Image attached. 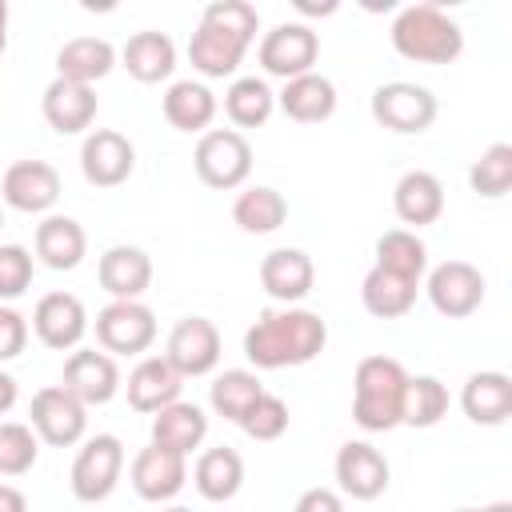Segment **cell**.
<instances>
[{"label": "cell", "instance_id": "cell-1", "mask_svg": "<svg viewBox=\"0 0 512 512\" xmlns=\"http://www.w3.org/2000/svg\"><path fill=\"white\" fill-rule=\"evenodd\" d=\"M328 328L308 308L260 312V320L244 332V356L256 368H296L324 352Z\"/></svg>", "mask_w": 512, "mask_h": 512}, {"label": "cell", "instance_id": "cell-2", "mask_svg": "<svg viewBox=\"0 0 512 512\" xmlns=\"http://www.w3.org/2000/svg\"><path fill=\"white\" fill-rule=\"evenodd\" d=\"M356 392H352V420L364 432H388L400 424L408 372L392 356H364L356 364Z\"/></svg>", "mask_w": 512, "mask_h": 512}, {"label": "cell", "instance_id": "cell-3", "mask_svg": "<svg viewBox=\"0 0 512 512\" xmlns=\"http://www.w3.org/2000/svg\"><path fill=\"white\" fill-rule=\"evenodd\" d=\"M392 48L416 64H452L464 52V32L436 4H408L392 20Z\"/></svg>", "mask_w": 512, "mask_h": 512}, {"label": "cell", "instance_id": "cell-4", "mask_svg": "<svg viewBox=\"0 0 512 512\" xmlns=\"http://www.w3.org/2000/svg\"><path fill=\"white\" fill-rule=\"evenodd\" d=\"M192 164H196V176L208 188L228 192V188H240L248 180V172H252V148H248V140L236 128H212V132L200 136Z\"/></svg>", "mask_w": 512, "mask_h": 512}, {"label": "cell", "instance_id": "cell-5", "mask_svg": "<svg viewBox=\"0 0 512 512\" xmlns=\"http://www.w3.org/2000/svg\"><path fill=\"white\" fill-rule=\"evenodd\" d=\"M120 472H124V444L112 432H100L72 460V476H68L72 496L80 504H100V500L112 496Z\"/></svg>", "mask_w": 512, "mask_h": 512}, {"label": "cell", "instance_id": "cell-6", "mask_svg": "<svg viewBox=\"0 0 512 512\" xmlns=\"http://www.w3.org/2000/svg\"><path fill=\"white\" fill-rule=\"evenodd\" d=\"M372 120L388 132L412 136L436 120V96L412 80H388L372 92Z\"/></svg>", "mask_w": 512, "mask_h": 512}, {"label": "cell", "instance_id": "cell-7", "mask_svg": "<svg viewBox=\"0 0 512 512\" xmlns=\"http://www.w3.org/2000/svg\"><path fill=\"white\" fill-rule=\"evenodd\" d=\"M28 416H32V432H36L44 444H52V448L76 444V440L84 436V428H88V408H84L64 384L40 388V392L32 396Z\"/></svg>", "mask_w": 512, "mask_h": 512}, {"label": "cell", "instance_id": "cell-8", "mask_svg": "<svg viewBox=\"0 0 512 512\" xmlns=\"http://www.w3.org/2000/svg\"><path fill=\"white\" fill-rule=\"evenodd\" d=\"M96 340L104 344V352L136 356V352L152 348V340H156V316L140 300H112L96 316Z\"/></svg>", "mask_w": 512, "mask_h": 512}, {"label": "cell", "instance_id": "cell-9", "mask_svg": "<svg viewBox=\"0 0 512 512\" xmlns=\"http://www.w3.org/2000/svg\"><path fill=\"white\" fill-rule=\"evenodd\" d=\"M428 300L440 316L460 320L484 304V276L468 260H444L428 272Z\"/></svg>", "mask_w": 512, "mask_h": 512}, {"label": "cell", "instance_id": "cell-10", "mask_svg": "<svg viewBox=\"0 0 512 512\" xmlns=\"http://www.w3.org/2000/svg\"><path fill=\"white\" fill-rule=\"evenodd\" d=\"M316 56H320V36L308 24H276L260 40V64L268 76H280V80H296L312 72Z\"/></svg>", "mask_w": 512, "mask_h": 512}, {"label": "cell", "instance_id": "cell-11", "mask_svg": "<svg viewBox=\"0 0 512 512\" xmlns=\"http://www.w3.org/2000/svg\"><path fill=\"white\" fill-rule=\"evenodd\" d=\"M132 168H136V148H132V140L124 132L96 128V132L84 136V144H80V172H84L88 184L116 188V184H124L132 176Z\"/></svg>", "mask_w": 512, "mask_h": 512}, {"label": "cell", "instance_id": "cell-12", "mask_svg": "<svg viewBox=\"0 0 512 512\" xmlns=\"http://www.w3.org/2000/svg\"><path fill=\"white\" fill-rule=\"evenodd\" d=\"M164 360L188 380V376H208L220 360V332L212 320L204 316H184L172 332H168V352Z\"/></svg>", "mask_w": 512, "mask_h": 512}, {"label": "cell", "instance_id": "cell-13", "mask_svg": "<svg viewBox=\"0 0 512 512\" xmlns=\"http://www.w3.org/2000/svg\"><path fill=\"white\" fill-rule=\"evenodd\" d=\"M0 196L16 212H48L60 200V172L44 160H16L0 180Z\"/></svg>", "mask_w": 512, "mask_h": 512}, {"label": "cell", "instance_id": "cell-14", "mask_svg": "<svg viewBox=\"0 0 512 512\" xmlns=\"http://www.w3.org/2000/svg\"><path fill=\"white\" fill-rule=\"evenodd\" d=\"M32 328L40 336V344L64 352V348H76L88 332V312L80 304V296L72 292H48L36 300V312H32Z\"/></svg>", "mask_w": 512, "mask_h": 512}, {"label": "cell", "instance_id": "cell-15", "mask_svg": "<svg viewBox=\"0 0 512 512\" xmlns=\"http://www.w3.org/2000/svg\"><path fill=\"white\" fill-rule=\"evenodd\" d=\"M84 408L88 404H108L120 388V368L108 352H96V348H80L64 360V380H60Z\"/></svg>", "mask_w": 512, "mask_h": 512}, {"label": "cell", "instance_id": "cell-16", "mask_svg": "<svg viewBox=\"0 0 512 512\" xmlns=\"http://www.w3.org/2000/svg\"><path fill=\"white\" fill-rule=\"evenodd\" d=\"M336 480H340V492L344 496H352V500H376L388 488V460L372 444L348 440L336 452Z\"/></svg>", "mask_w": 512, "mask_h": 512}, {"label": "cell", "instance_id": "cell-17", "mask_svg": "<svg viewBox=\"0 0 512 512\" xmlns=\"http://www.w3.org/2000/svg\"><path fill=\"white\" fill-rule=\"evenodd\" d=\"M184 480H188L184 456H180V452H168V448H160V444L140 448L136 460H132V488H136L144 500H152V504L172 500V496L184 488Z\"/></svg>", "mask_w": 512, "mask_h": 512}, {"label": "cell", "instance_id": "cell-18", "mask_svg": "<svg viewBox=\"0 0 512 512\" xmlns=\"http://www.w3.org/2000/svg\"><path fill=\"white\" fill-rule=\"evenodd\" d=\"M100 288L112 296V300H140L144 288L152 284V260L144 248L136 244H112L104 256H100Z\"/></svg>", "mask_w": 512, "mask_h": 512}, {"label": "cell", "instance_id": "cell-19", "mask_svg": "<svg viewBox=\"0 0 512 512\" xmlns=\"http://www.w3.org/2000/svg\"><path fill=\"white\" fill-rule=\"evenodd\" d=\"M44 120L60 132V136H76L96 120V92L92 84H76V80H52L40 96Z\"/></svg>", "mask_w": 512, "mask_h": 512}, {"label": "cell", "instance_id": "cell-20", "mask_svg": "<svg viewBox=\"0 0 512 512\" xmlns=\"http://www.w3.org/2000/svg\"><path fill=\"white\" fill-rule=\"evenodd\" d=\"M260 284L272 300H284V304H296L312 292L316 284V268L308 260V252L300 248H272L264 260H260Z\"/></svg>", "mask_w": 512, "mask_h": 512}, {"label": "cell", "instance_id": "cell-21", "mask_svg": "<svg viewBox=\"0 0 512 512\" xmlns=\"http://www.w3.org/2000/svg\"><path fill=\"white\" fill-rule=\"evenodd\" d=\"M244 52H248V44H244L240 36H232V32H224V28H216V24H204V20L196 24V32H192V40H188V60H192V68H196L200 76H208V80L232 76V72L240 68Z\"/></svg>", "mask_w": 512, "mask_h": 512}, {"label": "cell", "instance_id": "cell-22", "mask_svg": "<svg viewBox=\"0 0 512 512\" xmlns=\"http://www.w3.org/2000/svg\"><path fill=\"white\" fill-rule=\"evenodd\" d=\"M180 388H184V376L164 356H144L128 372V404L136 412H160V408L176 404Z\"/></svg>", "mask_w": 512, "mask_h": 512}, {"label": "cell", "instance_id": "cell-23", "mask_svg": "<svg viewBox=\"0 0 512 512\" xmlns=\"http://www.w3.org/2000/svg\"><path fill=\"white\" fill-rule=\"evenodd\" d=\"M276 104L296 124H320V120H328L336 112V84L328 76H320V72H304L296 80H284Z\"/></svg>", "mask_w": 512, "mask_h": 512}, {"label": "cell", "instance_id": "cell-24", "mask_svg": "<svg viewBox=\"0 0 512 512\" xmlns=\"http://www.w3.org/2000/svg\"><path fill=\"white\" fill-rule=\"evenodd\" d=\"M392 208H396V216H400L404 224L424 228V224L440 220V212H444V184H440L432 172L412 168V172H404V176L396 180V188H392Z\"/></svg>", "mask_w": 512, "mask_h": 512}, {"label": "cell", "instance_id": "cell-25", "mask_svg": "<svg viewBox=\"0 0 512 512\" xmlns=\"http://www.w3.org/2000/svg\"><path fill=\"white\" fill-rule=\"evenodd\" d=\"M112 64H116V48L104 36H72L56 52V76L76 80V84L104 80L112 72Z\"/></svg>", "mask_w": 512, "mask_h": 512}, {"label": "cell", "instance_id": "cell-26", "mask_svg": "<svg viewBox=\"0 0 512 512\" xmlns=\"http://www.w3.org/2000/svg\"><path fill=\"white\" fill-rule=\"evenodd\" d=\"M120 60H124V68H128L132 80H140V84H160V80L172 76V68H176V44H172L164 32L144 28V32H136V36H128V44L120 48Z\"/></svg>", "mask_w": 512, "mask_h": 512}, {"label": "cell", "instance_id": "cell-27", "mask_svg": "<svg viewBox=\"0 0 512 512\" xmlns=\"http://www.w3.org/2000/svg\"><path fill=\"white\" fill-rule=\"evenodd\" d=\"M88 252V236L72 216H44L36 224V256L52 272H72Z\"/></svg>", "mask_w": 512, "mask_h": 512}, {"label": "cell", "instance_id": "cell-28", "mask_svg": "<svg viewBox=\"0 0 512 512\" xmlns=\"http://www.w3.org/2000/svg\"><path fill=\"white\" fill-rule=\"evenodd\" d=\"M460 408L472 424H504L512 412V380L504 372H472L464 380Z\"/></svg>", "mask_w": 512, "mask_h": 512}, {"label": "cell", "instance_id": "cell-29", "mask_svg": "<svg viewBox=\"0 0 512 512\" xmlns=\"http://www.w3.org/2000/svg\"><path fill=\"white\" fill-rule=\"evenodd\" d=\"M204 436H208V416H204L200 404L176 400V404H168L152 416V444H160L168 452L188 456L192 448H200Z\"/></svg>", "mask_w": 512, "mask_h": 512}, {"label": "cell", "instance_id": "cell-30", "mask_svg": "<svg viewBox=\"0 0 512 512\" xmlns=\"http://www.w3.org/2000/svg\"><path fill=\"white\" fill-rule=\"evenodd\" d=\"M192 480H196V492L204 500H216V504L220 500H232L240 492V484H244V460L228 444L208 448V452H200V460L192 468Z\"/></svg>", "mask_w": 512, "mask_h": 512}, {"label": "cell", "instance_id": "cell-31", "mask_svg": "<svg viewBox=\"0 0 512 512\" xmlns=\"http://www.w3.org/2000/svg\"><path fill=\"white\" fill-rule=\"evenodd\" d=\"M216 116V96L200 80H176L164 92V120L176 132H204Z\"/></svg>", "mask_w": 512, "mask_h": 512}, {"label": "cell", "instance_id": "cell-32", "mask_svg": "<svg viewBox=\"0 0 512 512\" xmlns=\"http://www.w3.org/2000/svg\"><path fill=\"white\" fill-rule=\"evenodd\" d=\"M360 300L372 316L380 320H396V316H408L412 304H416V280H404L396 272H384L372 264V272L364 276L360 284Z\"/></svg>", "mask_w": 512, "mask_h": 512}, {"label": "cell", "instance_id": "cell-33", "mask_svg": "<svg viewBox=\"0 0 512 512\" xmlns=\"http://www.w3.org/2000/svg\"><path fill=\"white\" fill-rule=\"evenodd\" d=\"M232 220L252 232V236H264V232H276L284 220H288V200L268 188V184H256V188H244L232 204Z\"/></svg>", "mask_w": 512, "mask_h": 512}, {"label": "cell", "instance_id": "cell-34", "mask_svg": "<svg viewBox=\"0 0 512 512\" xmlns=\"http://www.w3.org/2000/svg\"><path fill=\"white\" fill-rule=\"evenodd\" d=\"M276 108V92L260 76H236L224 92V112L236 128H260Z\"/></svg>", "mask_w": 512, "mask_h": 512}, {"label": "cell", "instance_id": "cell-35", "mask_svg": "<svg viewBox=\"0 0 512 512\" xmlns=\"http://www.w3.org/2000/svg\"><path fill=\"white\" fill-rule=\"evenodd\" d=\"M376 268L396 272V276L420 284V276L428 268V248H424V240L412 228H392V232H384L376 240Z\"/></svg>", "mask_w": 512, "mask_h": 512}, {"label": "cell", "instance_id": "cell-36", "mask_svg": "<svg viewBox=\"0 0 512 512\" xmlns=\"http://www.w3.org/2000/svg\"><path fill=\"white\" fill-rule=\"evenodd\" d=\"M260 396H264V384H260V376L248 372V368H228V372H220V376L212 380V388H208V404H212L224 420H232V424H240L244 412H248Z\"/></svg>", "mask_w": 512, "mask_h": 512}, {"label": "cell", "instance_id": "cell-37", "mask_svg": "<svg viewBox=\"0 0 512 512\" xmlns=\"http://www.w3.org/2000/svg\"><path fill=\"white\" fill-rule=\"evenodd\" d=\"M444 416H448V388L436 376H408L400 424H408V428H432Z\"/></svg>", "mask_w": 512, "mask_h": 512}, {"label": "cell", "instance_id": "cell-38", "mask_svg": "<svg viewBox=\"0 0 512 512\" xmlns=\"http://www.w3.org/2000/svg\"><path fill=\"white\" fill-rule=\"evenodd\" d=\"M468 184L472 192L500 200L512 188V144H492L480 152V160L468 168Z\"/></svg>", "mask_w": 512, "mask_h": 512}, {"label": "cell", "instance_id": "cell-39", "mask_svg": "<svg viewBox=\"0 0 512 512\" xmlns=\"http://www.w3.org/2000/svg\"><path fill=\"white\" fill-rule=\"evenodd\" d=\"M40 456V436L32 424L4 420L0 424V476H24Z\"/></svg>", "mask_w": 512, "mask_h": 512}, {"label": "cell", "instance_id": "cell-40", "mask_svg": "<svg viewBox=\"0 0 512 512\" xmlns=\"http://www.w3.org/2000/svg\"><path fill=\"white\" fill-rule=\"evenodd\" d=\"M204 24H216L232 36H240L244 44L256 40V28H260V12L248 4V0H212L204 12H200Z\"/></svg>", "mask_w": 512, "mask_h": 512}, {"label": "cell", "instance_id": "cell-41", "mask_svg": "<svg viewBox=\"0 0 512 512\" xmlns=\"http://www.w3.org/2000/svg\"><path fill=\"white\" fill-rule=\"evenodd\" d=\"M240 428H244L252 440H264V444H268V440H280L284 428H288V404H284L280 396L264 392V396L244 412Z\"/></svg>", "mask_w": 512, "mask_h": 512}, {"label": "cell", "instance_id": "cell-42", "mask_svg": "<svg viewBox=\"0 0 512 512\" xmlns=\"http://www.w3.org/2000/svg\"><path fill=\"white\" fill-rule=\"evenodd\" d=\"M32 284V252L24 244H0V300L24 296Z\"/></svg>", "mask_w": 512, "mask_h": 512}, {"label": "cell", "instance_id": "cell-43", "mask_svg": "<svg viewBox=\"0 0 512 512\" xmlns=\"http://www.w3.org/2000/svg\"><path fill=\"white\" fill-rule=\"evenodd\" d=\"M24 344H28V320L16 308L0 304V360H16Z\"/></svg>", "mask_w": 512, "mask_h": 512}, {"label": "cell", "instance_id": "cell-44", "mask_svg": "<svg viewBox=\"0 0 512 512\" xmlns=\"http://www.w3.org/2000/svg\"><path fill=\"white\" fill-rule=\"evenodd\" d=\"M292 512H344V500L332 488H308V492H300Z\"/></svg>", "mask_w": 512, "mask_h": 512}, {"label": "cell", "instance_id": "cell-45", "mask_svg": "<svg viewBox=\"0 0 512 512\" xmlns=\"http://www.w3.org/2000/svg\"><path fill=\"white\" fill-rule=\"evenodd\" d=\"M0 512H28V500L20 488L12 484H0Z\"/></svg>", "mask_w": 512, "mask_h": 512}, {"label": "cell", "instance_id": "cell-46", "mask_svg": "<svg viewBox=\"0 0 512 512\" xmlns=\"http://www.w3.org/2000/svg\"><path fill=\"white\" fill-rule=\"evenodd\" d=\"M12 404H16V380H12L8 372H0V416H4Z\"/></svg>", "mask_w": 512, "mask_h": 512}, {"label": "cell", "instance_id": "cell-47", "mask_svg": "<svg viewBox=\"0 0 512 512\" xmlns=\"http://www.w3.org/2000/svg\"><path fill=\"white\" fill-rule=\"evenodd\" d=\"M4 48H8V4L0 0V56H4Z\"/></svg>", "mask_w": 512, "mask_h": 512}, {"label": "cell", "instance_id": "cell-48", "mask_svg": "<svg viewBox=\"0 0 512 512\" xmlns=\"http://www.w3.org/2000/svg\"><path fill=\"white\" fill-rule=\"evenodd\" d=\"M296 8L300 12H336V4L328 0V4H308V0H296Z\"/></svg>", "mask_w": 512, "mask_h": 512}, {"label": "cell", "instance_id": "cell-49", "mask_svg": "<svg viewBox=\"0 0 512 512\" xmlns=\"http://www.w3.org/2000/svg\"><path fill=\"white\" fill-rule=\"evenodd\" d=\"M460 512H512V504L500 500V504H488V508H460Z\"/></svg>", "mask_w": 512, "mask_h": 512}, {"label": "cell", "instance_id": "cell-50", "mask_svg": "<svg viewBox=\"0 0 512 512\" xmlns=\"http://www.w3.org/2000/svg\"><path fill=\"white\" fill-rule=\"evenodd\" d=\"M164 512H192V508H184V504H172V508H164Z\"/></svg>", "mask_w": 512, "mask_h": 512}, {"label": "cell", "instance_id": "cell-51", "mask_svg": "<svg viewBox=\"0 0 512 512\" xmlns=\"http://www.w3.org/2000/svg\"><path fill=\"white\" fill-rule=\"evenodd\" d=\"M0 228H4V212H0Z\"/></svg>", "mask_w": 512, "mask_h": 512}]
</instances>
